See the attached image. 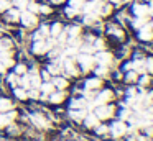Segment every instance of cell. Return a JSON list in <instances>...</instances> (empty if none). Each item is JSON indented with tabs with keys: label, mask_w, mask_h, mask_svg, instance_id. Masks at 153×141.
<instances>
[{
	"label": "cell",
	"mask_w": 153,
	"mask_h": 141,
	"mask_svg": "<svg viewBox=\"0 0 153 141\" xmlns=\"http://www.w3.org/2000/svg\"><path fill=\"white\" fill-rule=\"evenodd\" d=\"M77 52V48H74V46H68L66 48V54L68 56H74Z\"/></svg>",
	"instance_id": "cell-44"
},
{
	"label": "cell",
	"mask_w": 153,
	"mask_h": 141,
	"mask_svg": "<svg viewBox=\"0 0 153 141\" xmlns=\"http://www.w3.org/2000/svg\"><path fill=\"white\" fill-rule=\"evenodd\" d=\"M8 8H10V2H8V0H0V10L5 12V10H8Z\"/></svg>",
	"instance_id": "cell-40"
},
{
	"label": "cell",
	"mask_w": 153,
	"mask_h": 141,
	"mask_svg": "<svg viewBox=\"0 0 153 141\" xmlns=\"http://www.w3.org/2000/svg\"><path fill=\"white\" fill-rule=\"evenodd\" d=\"M112 97H114V94L110 90H104V92H100V95L99 97L96 98V100L92 102V103H91V107H99V105H104V103H107V102L109 100H112Z\"/></svg>",
	"instance_id": "cell-2"
},
{
	"label": "cell",
	"mask_w": 153,
	"mask_h": 141,
	"mask_svg": "<svg viewBox=\"0 0 153 141\" xmlns=\"http://www.w3.org/2000/svg\"><path fill=\"white\" fill-rule=\"evenodd\" d=\"M61 31H63V26H61L59 23H54V25L51 26V30H50V35L53 36V38H56V36L59 35Z\"/></svg>",
	"instance_id": "cell-24"
},
{
	"label": "cell",
	"mask_w": 153,
	"mask_h": 141,
	"mask_svg": "<svg viewBox=\"0 0 153 141\" xmlns=\"http://www.w3.org/2000/svg\"><path fill=\"white\" fill-rule=\"evenodd\" d=\"M77 12H79V10L74 8V7H68V8H66V15H68V16H74Z\"/></svg>",
	"instance_id": "cell-43"
},
{
	"label": "cell",
	"mask_w": 153,
	"mask_h": 141,
	"mask_svg": "<svg viewBox=\"0 0 153 141\" xmlns=\"http://www.w3.org/2000/svg\"><path fill=\"white\" fill-rule=\"evenodd\" d=\"M77 61H79V64H81V67H82V71L86 72V71H89L91 67H92V64L96 61H94V58L91 54H86V52H82V54L77 58Z\"/></svg>",
	"instance_id": "cell-3"
},
{
	"label": "cell",
	"mask_w": 153,
	"mask_h": 141,
	"mask_svg": "<svg viewBox=\"0 0 153 141\" xmlns=\"http://www.w3.org/2000/svg\"><path fill=\"white\" fill-rule=\"evenodd\" d=\"M10 39H0V51H10Z\"/></svg>",
	"instance_id": "cell-30"
},
{
	"label": "cell",
	"mask_w": 153,
	"mask_h": 141,
	"mask_svg": "<svg viewBox=\"0 0 153 141\" xmlns=\"http://www.w3.org/2000/svg\"><path fill=\"white\" fill-rule=\"evenodd\" d=\"M92 48H94V51H96V49H97V51H102V49H104V41H102V39H97V41L94 43Z\"/></svg>",
	"instance_id": "cell-38"
},
{
	"label": "cell",
	"mask_w": 153,
	"mask_h": 141,
	"mask_svg": "<svg viewBox=\"0 0 153 141\" xmlns=\"http://www.w3.org/2000/svg\"><path fill=\"white\" fill-rule=\"evenodd\" d=\"M84 123H86V126H89V128H96V126H99V118H97L94 113L86 115V118H84Z\"/></svg>",
	"instance_id": "cell-14"
},
{
	"label": "cell",
	"mask_w": 153,
	"mask_h": 141,
	"mask_svg": "<svg viewBox=\"0 0 153 141\" xmlns=\"http://www.w3.org/2000/svg\"><path fill=\"white\" fill-rule=\"evenodd\" d=\"M66 35H68V38H69V39L77 38V35H79V26H71V28L66 31Z\"/></svg>",
	"instance_id": "cell-26"
},
{
	"label": "cell",
	"mask_w": 153,
	"mask_h": 141,
	"mask_svg": "<svg viewBox=\"0 0 153 141\" xmlns=\"http://www.w3.org/2000/svg\"><path fill=\"white\" fill-rule=\"evenodd\" d=\"M86 115H87L86 113V108H71V111H69V117L74 118V120H77V121L84 120Z\"/></svg>",
	"instance_id": "cell-10"
},
{
	"label": "cell",
	"mask_w": 153,
	"mask_h": 141,
	"mask_svg": "<svg viewBox=\"0 0 153 141\" xmlns=\"http://www.w3.org/2000/svg\"><path fill=\"white\" fill-rule=\"evenodd\" d=\"M130 67H133L137 72H145V66H143V61H135L133 64H130Z\"/></svg>",
	"instance_id": "cell-29"
},
{
	"label": "cell",
	"mask_w": 153,
	"mask_h": 141,
	"mask_svg": "<svg viewBox=\"0 0 153 141\" xmlns=\"http://www.w3.org/2000/svg\"><path fill=\"white\" fill-rule=\"evenodd\" d=\"M143 23H145V18H143V16H138V18L133 21V26H135V28H142Z\"/></svg>",
	"instance_id": "cell-39"
},
{
	"label": "cell",
	"mask_w": 153,
	"mask_h": 141,
	"mask_svg": "<svg viewBox=\"0 0 153 141\" xmlns=\"http://www.w3.org/2000/svg\"><path fill=\"white\" fill-rule=\"evenodd\" d=\"M64 97H66V95H64V92H51L50 94V100L53 102V103H61V102L64 100Z\"/></svg>",
	"instance_id": "cell-15"
},
{
	"label": "cell",
	"mask_w": 153,
	"mask_h": 141,
	"mask_svg": "<svg viewBox=\"0 0 153 141\" xmlns=\"http://www.w3.org/2000/svg\"><path fill=\"white\" fill-rule=\"evenodd\" d=\"M94 61H97L100 66H109L110 62H112V54L104 52V51H99L96 54V58H94Z\"/></svg>",
	"instance_id": "cell-6"
},
{
	"label": "cell",
	"mask_w": 153,
	"mask_h": 141,
	"mask_svg": "<svg viewBox=\"0 0 153 141\" xmlns=\"http://www.w3.org/2000/svg\"><path fill=\"white\" fill-rule=\"evenodd\" d=\"M133 12H135L137 16H145L148 13V7H143V5H135L133 7Z\"/></svg>",
	"instance_id": "cell-21"
},
{
	"label": "cell",
	"mask_w": 153,
	"mask_h": 141,
	"mask_svg": "<svg viewBox=\"0 0 153 141\" xmlns=\"http://www.w3.org/2000/svg\"><path fill=\"white\" fill-rule=\"evenodd\" d=\"M28 97H31V98H38V97H40V92H38V89H33V87H31L30 92H28Z\"/></svg>",
	"instance_id": "cell-41"
},
{
	"label": "cell",
	"mask_w": 153,
	"mask_h": 141,
	"mask_svg": "<svg viewBox=\"0 0 153 141\" xmlns=\"http://www.w3.org/2000/svg\"><path fill=\"white\" fill-rule=\"evenodd\" d=\"M107 131H109L107 126H97V133L99 134H104V133H107Z\"/></svg>",
	"instance_id": "cell-49"
},
{
	"label": "cell",
	"mask_w": 153,
	"mask_h": 141,
	"mask_svg": "<svg viewBox=\"0 0 153 141\" xmlns=\"http://www.w3.org/2000/svg\"><path fill=\"white\" fill-rule=\"evenodd\" d=\"M125 131H127V128H125V125H123V121H115V123L110 126V133L117 138L125 134Z\"/></svg>",
	"instance_id": "cell-7"
},
{
	"label": "cell",
	"mask_w": 153,
	"mask_h": 141,
	"mask_svg": "<svg viewBox=\"0 0 153 141\" xmlns=\"http://www.w3.org/2000/svg\"><path fill=\"white\" fill-rule=\"evenodd\" d=\"M8 82H10L12 85H15V87H17V84H20V79H18L17 74H12L10 77H8Z\"/></svg>",
	"instance_id": "cell-35"
},
{
	"label": "cell",
	"mask_w": 153,
	"mask_h": 141,
	"mask_svg": "<svg viewBox=\"0 0 153 141\" xmlns=\"http://www.w3.org/2000/svg\"><path fill=\"white\" fill-rule=\"evenodd\" d=\"M20 84L23 85V89H30V75H28V74H23Z\"/></svg>",
	"instance_id": "cell-32"
},
{
	"label": "cell",
	"mask_w": 153,
	"mask_h": 141,
	"mask_svg": "<svg viewBox=\"0 0 153 141\" xmlns=\"http://www.w3.org/2000/svg\"><path fill=\"white\" fill-rule=\"evenodd\" d=\"M128 117H130V111L127 110V108H125V110H122V113H120V118H122V120H125V118H128Z\"/></svg>",
	"instance_id": "cell-50"
},
{
	"label": "cell",
	"mask_w": 153,
	"mask_h": 141,
	"mask_svg": "<svg viewBox=\"0 0 153 141\" xmlns=\"http://www.w3.org/2000/svg\"><path fill=\"white\" fill-rule=\"evenodd\" d=\"M48 72H50V74H58V72H59V66H58V64H51L50 67H48Z\"/></svg>",
	"instance_id": "cell-42"
},
{
	"label": "cell",
	"mask_w": 153,
	"mask_h": 141,
	"mask_svg": "<svg viewBox=\"0 0 153 141\" xmlns=\"http://www.w3.org/2000/svg\"><path fill=\"white\" fill-rule=\"evenodd\" d=\"M84 21H86L87 25H92L94 21H97V15H96V12H92V13H86V18H84Z\"/></svg>",
	"instance_id": "cell-28"
},
{
	"label": "cell",
	"mask_w": 153,
	"mask_h": 141,
	"mask_svg": "<svg viewBox=\"0 0 153 141\" xmlns=\"http://www.w3.org/2000/svg\"><path fill=\"white\" fill-rule=\"evenodd\" d=\"M64 67H66V71L69 72L71 75H77V69L74 67V62L71 61V59H64Z\"/></svg>",
	"instance_id": "cell-17"
},
{
	"label": "cell",
	"mask_w": 153,
	"mask_h": 141,
	"mask_svg": "<svg viewBox=\"0 0 153 141\" xmlns=\"http://www.w3.org/2000/svg\"><path fill=\"white\" fill-rule=\"evenodd\" d=\"M48 35H50V28H48L46 25H43V26L40 28V31L35 35V38H36V39H41V38H46Z\"/></svg>",
	"instance_id": "cell-22"
},
{
	"label": "cell",
	"mask_w": 153,
	"mask_h": 141,
	"mask_svg": "<svg viewBox=\"0 0 153 141\" xmlns=\"http://www.w3.org/2000/svg\"><path fill=\"white\" fill-rule=\"evenodd\" d=\"M40 89H41V92H43L45 95H48V94H51V92L54 90V85L51 84V82H45V84L40 85Z\"/></svg>",
	"instance_id": "cell-23"
},
{
	"label": "cell",
	"mask_w": 153,
	"mask_h": 141,
	"mask_svg": "<svg viewBox=\"0 0 153 141\" xmlns=\"http://www.w3.org/2000/svg\"><path fill=\"white\" fill-rule=\"evenodd\" d=\"M86 107V100L84 98H76L71 102V108H84Z\"/></svg>",
	"instance_id": "cell-27"
},
{
	"label": "cell",
	"mask_w": 153,
	"mask_h": 141,
	"mask_svg": "<svg viewBox=\"0 0 153 141\" xmlns=\"http://www.w3.org/2000/svg\"><path fill=\"white\" fill-rule=\"evenodd\" d=\"M50 54H51V58H59V56H61V49H53Z\"/></svg>",
	"instance_id": "cell-48"
},
{
	"label": "cell",
	"mask_w": 153,
	"mask_h": 141,
	"mask_svg": "<svg viewBox=\"0 0 153 141\" xmlns=\"http://www.w3.org/2000/svg\"><path fill=\"white\" fill-rule=\"evenodd\" d=\"M91 51H94L92 46H82V52H86V54H89Z\"/></svg>",
	"instance_id": "cell-51"
},
{
	"label": "cell",
	"mask_w": 153,
	"mask_h": 141,
	"mask_svg": "<svg viewBox=\"0 0 153 141\" xmlns=\"http://www.w3.org/2000/svg\"><path fill=\"white\" fill-rule=\"evenodd\" d=\"M96 74L100 75V77H102V75H105L107 74V66H99V67L96 69Z\"/></svg>",
	"instance_id": "cell-37"
},
{
	"label": "cell",
	"mask_w": 153,
	"mask_h": 141,
	"mask_svg": "<svg viewBox=\"0 0 153 141\" xmlns=\"http://www.w3.org/2000/svg\"><path fill=\"white\" fill-rule=\"evenodd\" d=\"M69 7H74V8H82V0H69Z\"/></svg>",
	"instance_id": "cell-34"
},
{
	"label": "cell",
	"mask_w": 153,
	"mask_h": 141,
	"mask_svg": "<svg viewBox=\"0 0 153 141\" xmlns=\"http://www.w3.org/2000/svg\"><path fill=\"white\" fill-rule=\"evenodd\" d=\"M12 110V102L8 98H0V113Z\"/></svg>",
	"instance_id": "cell-19"
},
{
	"label": "cell",
	"mask_w": 153,
	"mask_h": 141,
	"mask_svg": "<svg viewBox=\"0 0 153 141\" xmlns=\"http://www.w3.org/2000/svg\"><path fill=\"white\" fill-rule=\"evenodd\" d=\"M152 26H153V25H152Z\"/></svg>",
	"instance_id": "cell-59"
},
{
	"label": "cell",
	"mask_w": 153,
	"mask_h": 141,
	"mask_svg": "<svg viewBox=\"0 0 153 141\" xmlns=\"http://www.w3.org/2000/svg\"><path fill=\"white\" fill-rule=\"evenodd\" d=\"M30 118H31V121H33V123L36 125L38 128H46V126H48V121L45 120V118L41 117V115H38V113H33Z\"/></svg>",
	"instance_id": "cell-13"
},
{
	"label": "cell",
	"mask_w": 153,
	"mask_h": 141,
	"mask_svg": "<svg viewBox=\"0 0 153 141\" xmlns=\"http://www.w3.org/2000/svg\"><path fill=\"white\" fill-rule=\"evenodd\" d=\"M5 69H7V67H5V66L2 64V62H0V72H5Z\"/></svg>",
	"instance_id": "cell-55"
},
{
	"label": "cell",
	"mask_w": 153,
	"mask_h": 141,
	"mask_svg": "<svg viewBox=\"0 0 153 141\" xmlns=\"http://www.w3.org/2000/svg\"><path fill=\"white\" fill-rule=\"evenodd\" d=\"M40 12L41 13H50L51 10H50V7H40Z\"/></svg>",
	"instance_id": "cell-52"
},
{
	"label": "cell",
	"mask_w": 153,
	"mask_h": 141,
	"mask_svg": "<svg viewBox=\"0 0 153 141\" xmlns=\"http://www.w3.org/2000/svg\"><path fill=\"white\" fill-rule=\"evenodd\" d=\"M51 84H53L54 87H58V89H64V87H68V80H66L64 77H54Z\"/></svg>",
	"instance_id": "cell-20"
},
{
	"label": "cell",
	"mask_w": 153,
	"mask_h": 141,
	"mask_svg": "<svg viewBox=\"0 0 153 141\" xmlns=\"http://www.w3.org/2000/svg\"><path fill=\"white\" fill-rule=\"evenodd\" d=\"M100 0H94V2H89L86 3V5H82V12L84 13H92V12H97V10L100 8Z\"/></svg>",
	"instance_id": "cell-9"
},
{
	"label": "cell",
	"mask_w": 153,
	"mask_h": 141,
	"mask_svg": "<svg viewBox=\"0 0 153 141\" xmlns=\"http://www.w3.org/2000/svg\"><path fill=\"white\" fill-rule=\"evenodd\" d=\"M148 12H153V3H152V10H148Z\"/></svg>",
	"instance_id": "cell-58"
},
{
	"label": "cell",
	"mask_w": 153,
	"mask_h": 141,
	"mask_svg": "<svg viewBox=\"0 0 153 141\" xmlns=\"http://www.w3.org/2000/svg\"><path fill=\"white\" fill-rule=\"evenodd\" d=\"M138 30H140V33H138L140 39H143V41H150V39L153 38V31H152V28H150V26L143 25L142 28H138Z\"/></svg>",
	"instance_id": "cell-12"
},
{
	"label": "cell",
	"mask_w": 153,
	"mask_h": 141,
	"mask_svg": "<svg viewBox=\"0 0 153 141\" xmlns=\"http://www.w3.org/2000/svg\"><path fill=\"white\" fill-rule=\"evenodd\" d=\"M30 89L33 87V89H40V85H41V77H40V74H38L36 71H31L30 74Z\"/></svg>",
	"instance_id": "cell-11"
},
{
	"label": "cell",
	"mask_w": 153,
	"mask_h": 141,
	"mask_svg": "<svg viewBox=\"0 0 153 141\" xmlns=\"http://www.w3.org/2000/svg\"><path fill=\"white\" fill-rule=\"evenodd\" d=\"M25 72H27V67H25L23 64H18V66H15V74H17V75H23Z\"/></svg>",
	"instance_id": "cell-33"
},
{
	"label": "cell",
	"mask_w": 153,
	"mask_h": 141,
	"mask_svg": "<svg viewBox=\"0 0 153 141\" xmlns=\"http://www.w3.org/2000/svg\"><path fill=\"white\" fill-rule=\"evenodd\" d=\"M15 117H17V113H15V111H10V110H8V113H7V111L0 113V128H4V126H7V125H10L12 121L15 120Z\"/></svg>",
	"instance_id": "cell-5"
},
{
	"label": "cell",
	"mask_w": 153,
	"mask_h": 141,
	"mask_svg": "<svg viewBox=\"0 0 153 141\" xmlns=\"http://www.w3.org/2000/svg\"><path fill=\"white\" fill-rule=\"evenodd\" d=\"M143 66H145V72H153V58H148L143 62Z\"/></svg>",
	"instance_id": "cell-31"
},
{
	"label": "cell",
	"mask_w": 153,
	"mask_h": 141,
	"mask_svg": "<svg viewBox=\"0 0 153 141\" xmlns=\"http://www.w3.org/2000/svg\"><path fill=\"white\" fill-rule=\"evenodd\" d=\"M112 2H117V3H119V2H127V0H112Z\"/></svg>",
	"instance_id": "cell-57"
},
{
	"label": "cell",
	"mask_w": 153,
	"mask_h": 141,
	"mask_svg": "<svg viewBox=\"0 0 153 141\" xmlns=\"http://www.w3.org/2000/svg\"><path fill=\"white\" fill-rule=\"evenodd\" d=\"M100 13H102V15H107V13H110V7L109 5H100Z\"/></svg>",
	"instance_id": "cell-47"
},
{
	"label": "cell",
	"mask_w": 153,
	"mask_h": 141,
	"mask_svg": "<svg viewBox=\"0 0 153 141\" xmlns=\"http://www.w3.org/2000/svg\"><path fill=\"white\" fill-rule=\"evenodd\" d=\"M146 133H148V134H153V126H146Z\"/></svg>",
	"instance_id": "cell-54"
},
{
	"label": "cell",
	"mask_w": 153,
	"mask_h": 141,
	"mask_svg": "<svg viewBox=\"0 0 153 141\" xmlns=\"http://www.w3.org/2000/svg\"><path fill=\"white\" fill-rule=\"evenodd\" d=\"M28 12H31V13H36V12H40V7L38 5H35V3H30V5H28Z\"/></svg>",
	"instance_id": "cell-45"
},
{
	"label": "cell",
	"mask_w": 153,
	"mask_h": 141,
	"mask_svg": "<svg viewBox=\"0 0 153 141\" xmlns=\"http://www.w3.org/2000/svg\"><path fill=\"white\" fill-rule=\"evenodd\" d=\"M127 80H128V82L137 80V72H135V71H133V72H128V75H127Z\"/></svg>",
	"instance_id": "cell-46"
},
{
	"label": "cell",
	"mask_w": 153,
	"mask_h": 141,
	"mask_svg": "<svg viewBox=\"0 0 153 141\" xmlns=\"http://www.w3.org/2000/svg\"><path fill=\"white\" fill-rule=\"evenodd\" d=\"M15 97H18V98H27L28 97V92H27V89H23V87H15Z\"/></svg>",
	"instance_id": "cell-25"
},
{
	"label": "cell",
	"mask_w": 153,
	"mask_h": 141,
	"mask_svg": "<svg viewBox=\"0 0 153 141\" xmlns=\"http://www.w3.org/2000/svg\"><path fill=\"white\" fill-rule=\"evenodd\" d=\"M100 84H102V80H100L99 77L89 79V80L86 82V89H87V90H92V89H97V87H100Z\"/></svg>",
	"instance_id": "cell-16"
},
{
	"label": "cell",
	"mask_w": 153,
	"mask_h": 141,
	"mask_svg": "<svg viewBox=\"0 0 153 141\" xmlns=\"http://www.w3.org/2000/svg\"><path fill=\"white\" fill-rule=\"evenodd\" d=\"M140 82H142V85L148 84V82H150V77H148V75H145V77H142V80H140Z\"/></svg>",
	"instance_id": "cell-53"
},
{
	"label": "cell",
	"mask_w": 153,
	"mask_h": 141,
	"mask_svg": "<svg viewBox=\"0 0 153 141\" xmlns=\"http://www.w3.org/2000/svg\"><path fill=\"white\" fill-rule=\"evenodd\" d=\"M51 2H54V3H61L63 0H51Z\"/></svg>",
	"instance_id": "cell-56"
},
{
	"label": "cell",
	"mask_w": 153,
	"mask_h": 141,
	"mask_svg": "<svg viewBox=\"0 0 153 141\" xmlns=\"http://www.w3.org/2000/svg\"><path fill=\"white\" fill-rule=\"evenodd\" d=\"M13 3L17 8H25L28 5V0H13Z\"/></svg>",
	"instance_id": "cell-36"
},
{
	"label": "cell",
	"mask_w": 153,
	"mask_h": 141,
	"mask_svg": "<svg viewBox=\"0 0 153 141\" xmlns=\"http://www.w3.org/2000/svg\"><path fill=\"white\" fill-rule=\"evenodd\" d=\"M7 18H8V21H17V20L20 18V8H12V10H8Z\"/></svg>",
	"instance_id": "cell-18"
},
{
	"label": "cell",
	"mask_w": 153,
	"mask_h": 141,
	"mask_svg": "<svg viewBox=\"0 0 153 141\" xmlns=\"http://www.w3.org/2000/svg\"><path fill=\"white\" fill-rule=\"evenodd\" d=\"M114 113V107H110V105H99V107H96V117L99 118V120H105V118L112 117Z\"/></svg>",
	"instance_id": "cell-1"
},
{
	"label": "cell",
	"mask_w": 153,
	"mask_h": 141,
	"mask_svg": "<svg viewBox=\"0 0 153 141\" xmlns=\"http://www.w3.org/2000/svg\"><path fill=\"white\" fill-rule=\"evenodd\" d=\"M50 49H48L46 43L43 41V39H36L33 44V52L35 54H45V52H48Z\"/></svg>",
	"instance_id": "cell-8"
},
{
	"label": "cell",
	"mask_w": 153,
	"mask_h": 141,
	"mask_svg": "<svg viewBox=\"0 0 153 141\" xmlns=\"http://www.w3.org/2000/svg\"><path fill=\"white\" fill-rule=\"evenodd\" d=\"M20 20L23 21L25 26H28V28H31V26L36 25V16H35V13H31V12L20 13Z\"/></svg>",
	"instance_id": "cell-4"
}]
</instances>
